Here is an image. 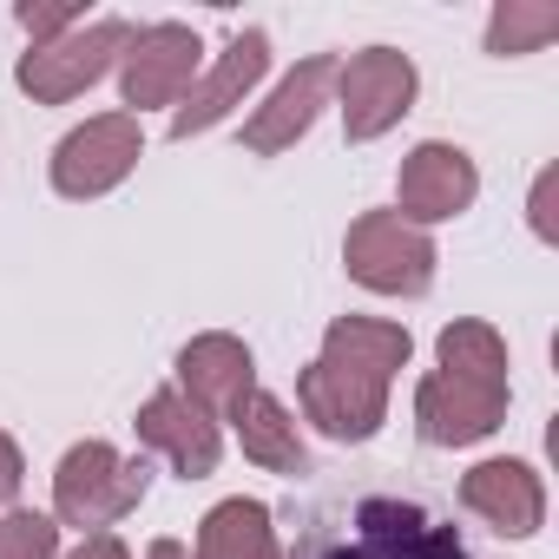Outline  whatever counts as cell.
I'll list each match as a JSON object with an SVG mask.
<instances>
[{"mask_svg":"<svg viewBox=\"0 0 559 559\" xmlns=\"http://www.w3.org/2000/svg\"><path fill=\"white\" fill-rule=\"evenodd\" d=\"M408 330L376 317H336L323 336V356L297 376L304 415L336 441H369L389 415V382L408 362Z\"/></svg>","mask_w":559,"mask_h":559,"instance_id":"6da1fadb","label":"cell"},{"mask_svg":"<svg viewBox=\"0 0 559 559\" xmlns=\"http://www.w3.org/2000/svg\"><path fill=\"white\" fill-rule=\"evenodd\" d=\"M145 461H126L119 448H106V441H80V448H67V461H60V474H53V513L67 520V526H93V533H106L112 520H126L139 500H145Z\"/></svg>","mask_w":559,"mask_h":559,"instance_id":"7a4b0ae2","label":"cell"},{"mask_svg":"<svg viewBox=\"0 0 559 559\" xmlns=\"http://www.w3.org/2000/svg\"><path fill=\"white\" fill-rule=\"evenodd\" d=\"M343 263L356 284L382 290V297H421L435 284V243L428 230H415L395 211H362L343 237Z\"/></svg>","mask_w":559,"mask_h":559,"instance_id":"3957f363","label":"cell"},{"mask_svg":"<svg viewBox=\"0 0 559 559\" xmlns=\"http://www.w3.org/2000/svg\"><path fill=\"white\" fill-rule=\"evenodd\" d=\"M126 47H132V27H126V21H93V27H73V34L34 47L14 80H21V93H34L40 106H67V99L86 93Z\"/></svg>","mask_w":559,"mask_h":559,"instance_id":"277c9868","label":"cell"},{"mask_svg":"<svg viewBox=\"0 0 559 559\" xmlns=\"http://www.w3.org/2000/svg\"><path fill=\"white\" fill-rule=\"evenodd\" d=\"M317 559H467V546L454 539V526L428 520L408 500H362L356 533L323 546Z\"/></svg>","mask_w":559,"mask_h":559,"instance_id":"5b68a950","label":"cell"},{"mask_svg":"<svg viewBox=\"0 0 559 559\" xmlns=\"http://www.w3.org/2000/svg\"><path fill=\"white\" fill-rule=\"evenodd\" d=\"M145 139H139V119L132 112H106V119H86L80 132L60 139L53 152V185L67 198H106L112 185H126V171L139 165Z\"/></svg>","mask_w":559,"mask_h":559,"instance_id":"8992f818","label":"cell"},{"mask_svg":"<svg viewBox=\"0 0 559 559\" xmlns=\"http://www.w3.org/2000/svg\"><path fill=\"white\" fill-rule=\"evenodd\" d=\"M336 93H343V132L362 145V139H382L415 106V67L395 47H369L349 67H336Z\"/></svg>","mask_w":559,"mask_h":559,"instance_id":"52a82bcc","label":"cell"},{"mask_svg":"<svg viewBox=\"0 0 559 559\" xmlns=\"http://www.w3.org/2000/svg\"><path fill=\"white\" fill-rule=\"evenodd\" d=\"M198 34L191 27H178V21H158V27H139L132 34V47L119 53V93H126V106H171V99H185V86H191V73H198Z\"/></svg>","mask_w":559,"mask_h":559,"instance_id":"ba28073f","label":"cell"},{"mask_svg":"<svg viewBox=\"0 0 559 559\" xmlns=\"http://www.w3.org/2000/svg\"><path fill=\"white\" fill-rule=\"evenodd\" d=\"M507 421V389L500 382H467V376H428L415 389V428L435 448H467Z\"/></svg>","mask_w":559,"mask_h":559,"instance_id":"9c48e42d","label":"cell"},{"mask_svg":"<svg viewBox=\"0 0 559 559\" xmlns=\"http://www.w3.org/2000/svg\"><path fill=\"white\" fill-rule=\"evenodd\" d=\"M395 191H402V211H395V217H408V224L421 230V224H441V217L467 211L474 191H480V178H474V158H467L461 145L428 139V145H415V152L402 158Z\"/></svg>","mask_w":559,"mask_h":559,"instance_id":"30bf717a","label":"cell"},{"mask_svg":"<svg viewBox=\"0 0 559 559\" xmlns=\"http://www.w3.org/2000/svg\"><path fill=\"white\" fill-rule=\"evenodd\" d=\"M139 441H152L185 480H204L211 467H217V454H224V441H217V421L185 395V389H158L145 408H139Z\"/></svg>","mask_w":559,"mask_h":559,"instance_id":"8fae6325","label":"cell"},{"mask_svg":"<svg viewBox=\"0 0 559 559\" xmlns=\"http://www.w3.org/2000/svg\"><path fill=\"white\" fill-rule=\"evenodd\" d=\"M330 86H336V60H330V53L304 60L284 86L270 93V106H257V112H250L243 145H250V152H263V158H270V152H284V145H297V139L310 132V119L323 112Z\"/></svg>","mask_w":559,"mask_h":559,"instance_id":"7c38bea8","label":"cell"},{"mask_svg":"<svg viewBox=\"0 0 559 559\" xmlns=\"http://www.w3.org/2000/svg\"><path fill=\"white\" fill-rule=\"evenodd\" d=\"M263 67H270V40H263L257 27L237 34V40L224 47V60L211 67V80L191 86V99L171 112V139H191V132H211L217 119H230V106H243V93L263 80Z\"/></svg>","mask_w":559,"mask_h":559,"instance_id":"4fadbf2b","label":"cell"},{"mask_svg":"<svg viewBox=\"0 0 559 559\" xmlns=\"http://www.w3.org/2000/svg\"><path fill=\"white\" fill-rule=\"evenodd\" d=\"M461 500H467L493 533H513V539L539 533V520H546V487H539V474H533L526 461H480V467L461 480Z\"/></svg>","mask_w":559,"mask_h":559,"instance_id":"5bb4252c","label":"cell"},{"mask_svg":"<svg viewBox=\"0 0 559 559\" xmlns=\"http://www.w3.org/2000/svg\"><path fill=\"white\" fill-rule=\"evenodd\" d=\"M178 382H185V395H191L204 415H230V408L257 389V362H250V349H243L237 336H198V343H185V356H178Z\"/></svg>","mask_w":559,"mask_h":559,"instance_id":"9a60e30c","label":"cell"},{"mask_svg":"<svg viewBox=\"0 0 559 559\" xmlns=\"http://www.w3.org/2000/svg\"><path fill=\"white\" fill-rule=\"evenodd\" d=\"M224 421L237 428V441H243V454H250L257 467H270V474H304V467H310V448H304V435H297L290 408L276 402V395L250 389Z\"/></svg>","mask_w":559,"mask_h":559,"instance_id":"2e32d148","label":"cell"},{"mask_svg":"<svg viewBox=\"0 0 559 559\" xmlns=\"http://www.w3.org/2000/svg\"><path fill=\"white\" fill-rule=\"evenodd\" d=\"M191 559H284L263 500H217L204 513V526H198V552Z\"/></svg>","mask_w":559,"mask_h":559,"instance_id":"e0dca14e","label":"cell"},{"mask_svg":"<svg viewBox=\"0 0 559 559\" xmlns=\"http://www.w3.org/2000/svg\"><path fill=\"white\" fill-rule=\"evenodd\" d=\"M441 376H467V382H500L507 389V343L487 323H454V330H441Z\"/></svg>","mask_w":559,"mask_h":559,"instance_id":"ac0fdd59","label":"cell"},{"mask_svg":"<svg viewBox=\"0 0 559 559\" xmlns=\"http://www.w3.org/2000/svg\"><path fill=\"white\" fill-rule=\"evenodd\" d=\"M552 34H559L552 0H507V8L493 14V27H487V47L507 60V53H539Z\"/></svg>","mask_w":559,"mask_h":559,"instance_id":"d6986e66","label":"cell"},{"mask_svg":"<svg viewBox=\"0 0 559 559\" xmlns=\"http://www.w3.org/2000/svg\"><path fill=\"white\" fill-rule=\"evenodd\" d=\"M53 546H60V526L47 513H27V507L0 513V559H53Z\"/></svg>","mask_w":559,"mask_h":559,"instance_id":"ffe728a7","label":"cell"},{"mask_svg":"<svg viewBox=\"0 0 559 559\" xmlns=\"http://www.w3.org/2000/svg\"><path fill=\"white\" fill-rule=\"evenodd\" d=\"M14 21L34 34V47H47V40H60V34L80 27V8H67V0H21Z\"/></svg>","mask_w":559,"mask_h":559,"instance_id":"44dd1931","label":"cell"},{"mask_svg":"<svg viewBox=\"0 0 559 559\" xmlns=\"http://www.w3.org/2000/svg\"><path fill=\"white\" fill-rule=\"evenodd\" d=\"M67 559H132V552H126V546H119L112 533H86V539H80V546L67 552Z\"/></svg>","mask_w":559,"mask_h":559,"instance_id":"7402d4cb","label":"cell"},{"mask_svg":"<svg viewBox=\"0 0 559 559\" xmlns=\"http://www.w3.org/2000/svg\"><path fill=\"white\" fill-rule=\"evenodd\" d=\"M21 493V448L0 435V500H14Z\"/></svg>","mask_w":559,"mask_h":559,"instance_id":"603a6c76","label":"cell"},{"mask_svg":"<svg viewBox=\"0 0 559 559\" xmlns=\"http://www.w3.org/2000/svg\"><path fill=\"white\" fill-rule=\"evenodd\" d=\"M145 559H191V552H185L178 539H152V552H145Z\"/></svg>","mask_w":559,"mask_h":559,"instance_id":"cb8c5ba5","label":"cell"}]
</instances>
